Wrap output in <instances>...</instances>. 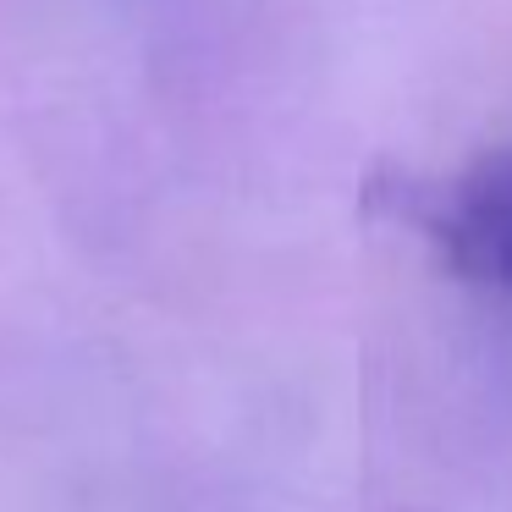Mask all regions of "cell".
Listing matches in <instances>:
<instances>
[{"instance_id": "obj_1", "label": "cell", "mask_w": 512, "mask_h": 512, "mask_svg": "<svg viewBox=\"0 0 512 512\" xmlns=\"http://www.w3.org/2000/svg\"><path fill=\"white\" fill-rule=\"evenodd\" d=\"M430 237L463 281L512 298V144L479 155L441 193Z\"/></svg>"}]
</instances>
